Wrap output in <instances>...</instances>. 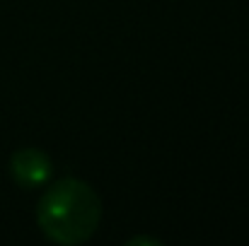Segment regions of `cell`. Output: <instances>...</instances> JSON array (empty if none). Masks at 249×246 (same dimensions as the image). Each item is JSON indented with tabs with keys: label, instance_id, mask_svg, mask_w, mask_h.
Instances as JSON below:
<instances>
[{
	"label": "cell",
	"instance_id": "obj_1",
	"mask_svg": "<svg viewBox=\"0 0 249 246\" xmlns=\"http://www.w3.org/2000/svg\"><path fill=\"white\" fill-rule=\"evenodd\" d=\"M36 220L46 239L63 246L83 244L99 227L102 200L89 183L61 179L41 196Z\"/></svg>",
	"mask_w": 249,
	"mask_h": 246
},
{
	"label": "cell",
	"instance_id": "obj_2",
	"mask_svg": "<svg viewBox=\"0 0 249 246\" xmlns=\"http://www.w3.org/2000/svg\"><path fill=\"white\" fill-rule=\"evenodd\" d=\"M53 164L46 152L36 148H22L10 157V176L19 188H39L51 179Z\"/></svg>",
	"mask_w": 249,
	"mask_h": 246
},
{
	"label": "cell",
	"instance_id": "obj_3",
	"mask_svg": "<svg viewBox=\"0 0 249 246\" xmlns=\"http://www.w3.org/2000/svg\"><path fill=\"white\" fill-rule=\"evenodd\" d=\"M128 244H160V242L150 237H136V239H128Z\"/></svg>",
	"mask_w": 249,
	"mask_h": 246
}]
</instances>
